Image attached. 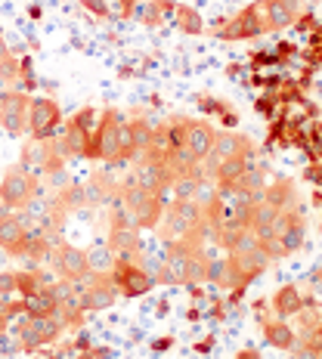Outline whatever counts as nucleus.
<instances>
[{"mask_svg": "<svg viewBox=\"0 0 322 359\" xmlns=\"http://www.w3.org/2000/svg\"><path fill=\"white\" fill-rule=\"evenodd\" d=\"M10 53H13V50H10V43H6V41H0V59H6Z\"/></svg>", "mask_w": 322, "mask_h": 359, "instance_id": "4c0bfd02", "label": "nucleus"}, {"mask_svg": "<svg viewBox=\"0 0 322 359\" xmlns=\"http://www.w3.org/2000/svg\"><path fill=\"white\" fill-rule=\"evenodd\" d=\"M28 223L32 220H28L25 214H13L10 208H4V211H0V251L19 257V248H22V242H25Z\"/></svg>", "mask_w": 322, "mask_h": 359, "instance_id": "f3484780", "label": "nucleus"}, {"mask_svg": "<svg viewBox=\"0 0 322 359\" xmlns=\"http://www.w3.org/2000/svg\"><path fill=\"white\" fill-rule=\"evenodd\" d=\"M304 180L313 186H322V164H310V168L304 170Z\"/></svg>", "mask_w": 322, "mask_h": 359, "instance_id": "473e14b6", "label": "nucleus"}, {"mask_svg": "<svg viewBox=\"0 0 322 359\" xmlns=\"http://www.w3.org/2000/svg\"><path fill=\"white\" fill-rule=\"evenodd\" d=\"M109 282L118 288V297H143L155 288V279L146 273V269H140L133 260H121V257H118L115 266H112Z\"/></svg>", "mask_w": 322, "mask_h": 359, "instance_id": "6e6552de", "label": "nucleus"}, {"mask_svg": "<svg viewBox=\"0 0 322 359\" xmlns=\"http://www.w3.org/2000/svg\"><path fill=\"white\" fill-rule=\"evenodd\" d=\"M16 291V273H0V297H10Z\"/></svg>", "mask_w": 322, "mask_h": 359, "instance_id": "c85d7f7f", "label": "nucleus"}, {"mask_svg": "<svg viewBox=\"0 0 322 359\" xmlns=\"http://www.w3.org/2000/svg\"><path fill=\"white\" fill-rule=\"evenodd\" d=\"M127 127H130V137H133V149H137V155H143L149 149V143H152L155 124L149 121L146 115H133V118H127Z\"/></svg>", "mask_w": 322, "mask_h": 359, "instance_id": "a878e982", "label": "nucleus"}, {"mask_svg": "<svg viewBox=\"0 0 322 359\" xmlns=\"http://www.w3.org/2000/svg\"><path fill=\"white\" fill-rule=\"evenodd\" d=\"M62 332H65V325L56 313H50V316H28L19 325V344H22V350H37V347L53 344Z\"/></svg>", "mask_w": 322, "mask_h": 359, "instance_id": "9d476101", "label": "nucleus"}, {"mask_svg": "<svg viewBox=\"0 0 322 359\" xmlns=\"http://www.w3.org/2000/svg\"><path fill=\"white\" fill-rule=\"evenodd\" d=\"M115 254H112V248L106 242H96L93 248L87 251V266H90V276H109L112 266H115Z\"/></svg>", "mask_w": 322, "mask_h": 359, "instance_id": "b1692460", "label": "nucleus"}, {"mask_svg": "<svg viewBox=\"0 0 322 359\" xmlns=\"http://www.w3.org/2000/svg\"><path fill=\"white\" fill-rule=\"evenodd\" d=\"M307 242V217L297 208H288L276 217L273 223V245H276V257H291L304 248Z\"/></svg>", "mask_w": 322, "mask_h": 359, "instance_id": "39448f33", "label": "nucleus"}, {"mask_svg": "<svg viewBox=\"0 0 322 359\" xmlns=\"http://www.w3.org/2000/svg\"><path fill=\"white\" fill-rule=\"evenodd\" d=\"M118 301V288L109 282V276H93V282L81 291L78 304L84 313H100V310H109L112 304Z\"/></svg>", "mask_w": 322, "mask_h": 359, "instance_id": "a211bd4d", "label": "nucleus"}, {"mask_svg": "<svg viewBox=\"0 0 322 359\" xmlns=\"http://www.w3.org/2000/svg\"><path fill=\"white\" fill-rule=\"evenodd\" d=\"M0 81L4 84H16V81H22V74H19V56H6V59H0Z\"/></svg>", "mask_w": 322, "mask_h": 359, "instance_id": "bb28decb", "label": "nucleus"}, {"mask_svg": "<svg viewBox=\"0 0 322 359\" xmlns=\"http://www.w3.org/2000/svg\"><path fill=\"white\" fill-rule=\"evenodd\" d=\"M267 34V22H264V13H260V4H248L236 13L233 19H227L220 25L217 37L220 41H254V37Z\"/></svg>", "mask_w": 322, "mask_h": 359, "instance_id": "0eeeda50", "label": "nucleus"}, {"mask_svg": "<svg viewBox=\"0 0 322 359\" xmlns=\"http://www.w3.org/2000/svg\"><path fill=\"white\" fill-rule=\"evenodd\" d=\"M118 208L137 229H155L164 214V196H155L140 183H133V177H127L121 183V192H118Z\"/></svg>", "mask_w": 322, "mask_h": 359, "instance_id": "f257e3e1", "label": "nucleus"}, {"mask_svg": "<svg viewBox=\"0 0 322 359\" xmlns=\"http://www.w3.org/2000/svg\"><path fill=\"white\" fill-rule=\"evenodd\" d=\"M196 102H199V109H201V111H208V115H217L227 127H236V124H239V111L229 109V102H227V100H220V96L199 93V96H196Z\"/></svg>", "mask_w": 322, "mask_h": 359, "instance_id": "5701e85b", "label": "nucleus"}, {"mask_svg": "<svg viewBox=\"0 0 322 359\" xmlns=\"http://www.w3.org/2000/svg\"><path fill=\"white\" fill-rule=\"evenodd\" d=\"M297 28H301V32H316V19H313V13H307V10H301V16H297V22H295Z\"/></svg>", "mask_w": 322, "mask_h": 359, "instance_id": "7c9ffc66", "label": "nucleus"}, {"mask_svg": "<svg viewBox=\"0 0 322 359\" xmlns=\"http://www.w3.org/2000/svg\"><path fill=\"white\" fill-rule=\"evenodd\" d=\"M112 4V10L118 13V16H133V6H137V0H109Z\"/></svg>", "mask_w": 322, "mask_h": 359, "instance_id": "c756f323", "label": "nucleus"}, {"mask_svg": "<svg viewBox=\"0 0 322 359\" xmlns=\"http://www.w3.org/2000/svg\"><path fill=\"white\" fill-rule=\"evenodd\" d=\"M316 301L313 297H304L301 294V288L295 285V282H288V285H279L273 291V297L267 301L269 306V313H273L276 319H295L297 313L304 310V306H313Z\"/></svg>", "mask_w": 322, "mask_h": 359, "instance_id": "2eb2a0df", "label": "nucleus"}, {"mask_svg": "<svg viewBox=\"0 0 322 359\" xmlns=\"http://www.w3.org/2000/svg\"><path fill=\"white\" fill-rule=\"evenodd\" d=\"M273 106H276V100H273V96H260V100L254 102V109H257V115H267V118L276 111Z\"/></svg>", "mask_w": 322, "mask_h": 359, "instance_id": "2f4dec72", "label": "nucleus"}, {"mask_svg": "<svg viewBox=\"0 0 322 359\" xmlns=\"http://www.w3.org/2000/svg\"><path fill=\"white\" fill-rule=\"evenodd\" d=\"M149 347H152V353H164V350L174 347V338H155Z\"/></svg>", "mask_w": 322, "mask_h": 359, "instance_id": "f704fd0d", "label": "nucleus"}, {"mask_svg": "<svg viewBox=\"0 0 322 359\" xmlns=\"http://www.w3.org/2000/svg\"><path fill=\"white\" fill-rule=\"evenodd\" d=\"M257 323H260V332H264V341L269 344V347L282 350V353H291V350L297 347L295 325H288V319H276V316L257 313Z\"/></svg>", "mask_w": 322, "mask_h": 359, "instance_id": "6ab92c4d", "label": "nucleus"}, {"mask_svg": "<svg viewBox=\"0 0 322 359\" xmlns=\"http://www.w3.org/2000/svg\"><path fill=\"white\" fill-rule=\"evenodd\" d=\"M208 282L220 291H233L236 288V266L229 257H217L208 260Z\"/></svg>", "mask_w": 322, "mask_h": 359, "instance_id": "4be33fe9", "label": "nucleus"}, {"mask_svg": "<svg viewBox=\"0 0 322 359\" xmlns=\"http://www.w3.org/2000/svg\"><path fill=\"white\" fill-rule=\"evenodd\" d=\"M214 140H217V127L211 121H196V118H192L189 133H186V152H189V158L196 164H201L208 155H211Z\"/></svg>", "mask_w": 322, "mask_h": 359, "instance_id": "aec40b11", "label": "nucleus"}, {"mask_svg": "<svg viewBox=\"0 0 322 359\" xmlns=\"http://www.w3.org/2000/svg\"><path fill=\"white\" fill-rule=\"evenodd\" d=\"M174 19H177V28L183 34H205V19H201V13L196 10V6H186V4H180L174 6Z\"/></svg>", "mask_w": 322, "mask_h": 359, "instance_id": "393cba45", "label": "nucleus"}, {"mask_svg": "<svg viewBox=\"0 0 322 359\" xmlns=\"http://www.w3.org/2000/svg\"><path fill=\"white\" fill-rule=\"evenodd\" d=\"M242 74H245V69H242V65H227V78H242Z\"/></svg>", "mask_w": 322, "mask_h": 359, "instance_id": "e433bc0d", "label": "nucleus"}, {"mask_svg": "<svg viewBox=\"0 0 322 359\" xmlns=\"http://www.w3.org/2000/svg\"><path fill=\"white\" fill-rule=\"evenodd\" d=\"M59 127H62V106L50 96H32V106H28V133H32L34 143L56 137Z\"/></svg>", "mask_w": 322, "mask_h": 359, "instance_id": "423d86ee", "label": "nucleus"}, {"mask_svg": "<svg viewBox=\"0 0 322 359\" xmlns=\"http://www.w3.org/2000/svg\"><path fill=\"white\" fill-rule=\"evenodd\" d=\"M19 74H22V84H25V87H34V84H37L32 56H19Z\"/></svg>", "mask_w": 322, "mask_h": 359, "instance_id": "cd10ccee", "label": "nucleus"}, {"mask_svg": "<svg viewBox=\"0 0 322 359\" xmlns=\"http://www.w3.org/2000/svg\"><path fill=\"white\" fill-rule=\"evenodd\" d=\"M106 245L112 248V254H115V257H121V260H133V254L143 251V245H140V229L127 220V214L121 211V208H118V211L112 214V220H109Z\"/></svg>", "mask_w": 322, "mask_h": 359, "instance_id": "9b49d317", "label": "nucleus"}, {"mask_svg": "<svg viewBox=\"0 0 322 359\" xmlns=\"http://www.w3.org/2000/svg\"><path fill=\"white\" fill-rule=\"evenodd\" d=\"M0 41H4V32H0Z\"/></svg>", "mask_w": 322, "mask_h": 359, "instance_id": "ea45409f", "label": "nucleus"}, {"mask_svg": "<svg viewBox=\"0 0 322 359\" xmlns=\"http://www.w3.org/2000/svg\"><path fill=\"white\" fill-rule=\"evenodd\" d=\"M34 196H37V177L32 170H25L22 164H13V168L4 170V177H0V201L10 211L28 208Z\"/></svg>", "mask_w": 322, "mask_h": 359, "instance_id": "20e7f679", "label": "nucleus"}, {"mask_svg": "<svg viewBox=\"0 0 322 359\" xmlns=\"http://www.w3.org/2000/svg\"><path fill=\"white\" fill-rule=\"evenodd\" d=\"M50 260H53V269L59 273V279H65V282H81L90 273L87 251L74 248L69 242H56L53 251H50Z\"/></svg>", "mask_w": 322, "mask_h": 359, "instance_id": "ddd939ff", "label": "nucleus"}, {"mask_svg": "<svg viewBox=\"0 0 322 359\" xmlns=\"http://www.w3.org/2000/svg\"><path fill=\"white\" fill-rule=\"evenodd\" d=\"M84 6L90 13H96V16H109V10H106V0H84Z\"/></svg>", "mask_w": 322, "mask_h": 359, "instance_id": "72a5a7b5", "label": "nucleus"}, {"mask_svg": "<svg viewBox=\"0 0 322 359\" xmlns=\"http://www.w3.org/2000/svg\"><path fill=\"white\" fill-rule=\"evenodd\" d=\"M301 0H264L260 4V13H264L267 32H286L297 22L301 16Z\"/></svg>", "mask_w": 322, "mask_h": 359, "instance_id": "dca6fc26", "label": "nucleus"}, {"mask_svg": "<svg viewBox=\"0 0 322 359\" xmlns=\"http://www.w3.org/2000/svg\"><path fill=\"white\" fill-rule=\"evenodd\" d=\"M264 205H269L273 211H288V208H297V186L295 180H273V183L264 186Z\"/></svg>", "mask_w": 322, "mask_h": 359, "instance_id": "412c9836", "label": "nucleus"}, {"mask_svg": "<svg viewBox=\"0 0 322 359\" xmlns=\"http://www.w3.org/2000/svg\"><path fill=\"white\" fill-rule=\"evenodd\" d=\"M236 359H260V350L257 347H245V350H239Z\"/></svg>", "mask_w": 322, "mask_h": 359, "instance_id": "c9c22d12", "label": "nucleus"}, {"mask_svg": "<svg viewBox=\"0 0 322 359\" xmlns=\"http://www.w3.org/2000/svg\"><path fill=\"white\" fill-rule=\"evenodd\" d=\"M28 106H32V96L25 90H4L0 93V127L10 137L28 133Z\"/></svg>", "mask_w": 322, "mask_h": 359, "instance_id": "1a4fd4ad", "label": "nucleus"}, {"mask_svg": "<svg viewBox=\"0 0 322 359\" xmlns=\"http://www.w3.org/2000/svg\"><path fill=\"white\" fill-rule=\"evenodd\" d=\"M208 347H214V338H205V341H201L196 350H208Z\"/></svg>", "mask_w": 322, "mask_h": 359, "instance_id": "58836bf2", "label": "nucleus"}, {"mask_svg": "<svg viewBox=\"0 0 322 359\" xmlns=\"http://www.w3.org/2000/svg\"><path fill=\"white\" fill-rule=\"evenodd\" d=\"M96 121H100V111L93 106H87V109H78L69 121L62 124L59 143H62L69 158H87V143H90V133H93Z\"/></svg>", "mask_w": 322, "mask_h": 359, "instance_id": "7ed1b4c3", "label": "nucleus"}, {"mask_svg": "<svg viewBox=\"0 0 322 359\" xmlns=\"http://www.w3.org/2000/svg\"><path fill=\"white\" fill-rule=\"evenodd\" d=\"M121 121H124V115L118 109L100 111V121H96L93 133H90V143H87L90 161H106V164L121 161Z\"/></svg>", "mask_w": 322, "mask_h": 359, "instance_id": "f03ea898", "label": "nucleus"}, {"mask_svg": "<svg viewBox=\"0 0 322 359\" xmlns=\"http://www.w3.org/2000/svg\"><path fill=\"white\" fill-rule=\"evenodd\" d=\"M130 177H133V183H140L143 189L155 192V196H164V192L170 189V183H174V174H170L168 164L152 161V158H140Z\"/></svg>", "mask_w": 322, "mask_h": 359, "instance_id": "4468645a", "label": "nucleus"}, {"mask_svg": "<svg viewBox=\"0 0 322 359\" xmlns=\"http://www.w3.org/2000/svg\"><path fill=\"white\" fill-rule=\"evenodd\" d=\"M233 155H254V143L245 133H236V130H217V140H214V149L205 161H201V174L211 180L214 168L220 164L223 158H233Z\"/></svg>", "mask_w": 322, "mask_h": 359, "instance_id": "f8f14e48", "label": "nucleus"}]
</instances>
